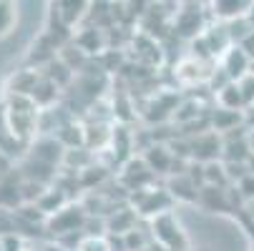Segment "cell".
<instances>
[{"mask_svg": "<svg viewBox=\"0 0 254 251\" xmlns=\"http://www.w3.org/2000/svg\"><path fill=\"white\" fill-rule=\"evenodd\" d=\"M151 236L166 251H187L189 249V239H187L184 229H181V224L176 221V216L171 211L151 219Z\"/></svg>", "mask_w": 254, "mask_h": 251, "instance_id": "obj_1", "label": "cell"}, {"mask_svg": "<svg viewBox=\"0 0 254 251\" xmlns=\"http://www.w3.org/2000/svg\"><path fill=\"white\" fill-rule=\"evenodd\" d=\"M131 203H133V211L143 219H156L161 213H169L171 206H174V199L166 189H141V191H133L131 194Z\"/></svg>", "mask_w": 254, "mask_h": 251, "instance_id": "obj_2", "label": "cell"}, {"mask_svg": "<svg viewBox=\"0 0 254 251\" xmlns=\"http://www.w3.org/2000/svg\"><path fill=\"white\" fill-rule=\"evenodd\" d=\"M88 219V211L83 203H68L63 211H58L56 216L48 219L46 229L53 236H68V234H83V224Z\"/></svg>", "mask_w": 254, "mask_h": 251, "instance_id": "obj_3", "label": "cell"}, {"mask_svg": "<svg viewBox=\"0 0 254 251\" xmlns=\"http://www.w3.org/2000/svg\"><path fill=\"white\" fill-rule=\"evenodd\" d=\"M189 141V151H191V161L196 163H211V161H222L224 153V138L216 131H206L201 136H191Z\"/></svg>", "mask_w": 254, "mask_h": 251, "instance_id": "obj_4", "label": "cell"}, {"mask_svg": "<svg viewBox=\"0 0 254 251\" xmlns=\"http://www.w3.org/2000/svg\"><path fill=\"white\" fill-rule=\"evenodd\" d=\"M25 156H30V158H35V161H41V163L56 168L58 163H63L65 149H63V143H61L56 136H43V138H38V141L33 143L30 151H28Z\"/></svg>", "mask_w": 254, "mask_h": 251, "instance_id": "obj_5", "label": "cell"}, {"mask_svg": "<svg viewBox=\"0 0 254 251\" xmlns=\"http://www.w3.org/2000/svg\"><path fill=\"white\" fill-rule=\"evenodd\" d=\"M73 43H76L88 58L103 55V53L108 50L106 30H101V28H96V25H86V28H81V30L73 35Z\"/></svg>", "mask_w": 254, "mask_h": 251, "instance_id": "obj_6", "label": "cell"}, {"mask_svg": "<svg viewBox=\"0 0 254 251\" xmlns=\"http://www.w3.org/2000/svg\"><path fill=\"white\" fill-rule=\"evenodd\" d=\"M199 206L209 213H229L232 206V189L222 186H204L199 191Z\"/></svg>", "mask_w": 254, "mask_h": 251, "instance_id": "obj_7", "label": "cell"}, {"mask_svg": "<svg viewBox=\"0 0 254 251\" xmlns=\"http://www.w3.org/2000/svg\"><path fill=\"white\" fill-rule=\"evenodd\" d=\"M252 60L247 58V53L239 48V46H232L224 55H222V70L234 81V83H239L244 76H249L252 73Z\"/></svg>", "mask_w": 254, "mask_h": 251, "instance_id": "obj_8", "label": "cell"}, {"mask_svg": "<svg viewBox=\"0 0 254 251\" xmlns=\"http://www.w3.org/2000/svg\"><path fill=\"white\" fill-rule=\"evenodd\" d=\"M187 10H176V18H174V30L176 35H184V38H196L204 28V20H201V5H184Z\"/></svg>", "mask_w": 254, "mask_h": 251, "instance_id": "obj_9", "label": "cell"}, {"mask_svg": "<svg viewBox=\"0 0 254 251\" xmlns=\"http://www.w3.org/2000/svg\"><path fill=\"white\" fill-rule=\"evenodd\" d=\"M38 81H41L38 68H23V70H15L8 78L5 91H8V96H30L35 91V86H38Z\"/></svg>", "mask_w": 254, "mask_h": 251, "instance_id": "obj_10", "label": "cell"}, {"mask_svg": "<svg viewBox=\"0 0 254 251\" xmlns=\"http://www.w3.org/2000/svg\"><path fill=\"white\" fill-rule=\"evenodd\" d=\"M143 161H146V166L154 173H174V166H176L174 151L169 146H164V143H154V146H149Z\"/></svg>", "mask_w": 254, "mask_h": 251, "instance_id": "obj_11", "label": "cell"}, {"mask_svg": "<svg viewBox=\"0 0 254 251\" xmlns=\"http://www.w3.org/2000/svg\"><path fill=\"white\" fill-rule=\"evenodd\" d=\"M166 191L171 194L174 201H184V203H199V186L189 178V173H181V176H171L169 178V186Z\"/></svg>", "mask_w": 254, "mask_h": 251, "instance_id": "obj_12", "label": "cell"}, {"mask_svg": "<svg viewBox=\"0 0 254 251\" xmlns=\"http://www.w3.org/2000/svg\"><path fill=\"white\" fill-rule=\"evenodd\" d=\"M136 221H138V213L133 211V206H124L119 211H111V216L106 219V226H108V236H126L136 229Z\"/></svg>", "mask_w": 254, "mask_h": 251, "instance_id": "obj_13", "label": "cell"}, {"mask_svg": "<svg viewBox=\"0 0 254 251\" xmlns=\"http://www.w3.org/2000/svg\"><path fill=\"white\" fill-rule=\"evenodd\" d=\"M91 3H83V0H58V3H51V10L68 25L73 28L83 15H88Z\"/></svg>", "mask_w": 254, "mask_h": 251, "instance_id": "obj_14", "label": "cell"}, {"mask_svg": "<svg viewBox=\"0 0 254 251\" xmlns=\"http://www.w3.org/2000/svg\"><path fill=\"white\" fill-rule=\"evenodd\" d=\"M209 123H211V131L216 133H232L237 131L239 123H244V111H227V108H219L216 105L214 111H209Z\"/></svg>", "mask_w": 254, "mask_h": 251, "instance_id": "obj_15", "label": "cell"}, {"mask_svg": "<svg viewBox=\"0 0 254 251\" xmlns=\"http://www.w3.org/2000/svg\"><path fill=\"white\" fill-rule=\"evenodd\" d=\"M58 96H61V88L41 73L38 86H35V91L30 93V98H33V103H35V108H38V111H51L53 105H56V100H58Z\"/></svg>", "mask_w": 254, "mask_h": 251, "instance_id": "obj_16", "label": "cell"}, {"mask_svg": "<svg viewBox=\"0 0 254 251\" xmlns=\"http://www.w3.org/2000/svg\"><path fill=\"white\" fill-rule=\"evenodd\" d=\"M211 8H214V15L219 20L234 23V20L247 18L252 3H244V0H219V3H211Z\"/></svg>", "mask_w": 254, "mask_h": 251, "instance_id": "obj_17", "label": "cell"}, {"mask_svg": "<svg viewBox=\"0 0 254 251\" xmlns=\"http://www.w3.org/2000/svg\"><path fill=\"white\" fill-rule=\"evenodd\" d=\"M201 68H204V63L201 60H196V58H187V60H181L179 65H176V81L181 83V86H194V83H206L209 81V76L206 73H201Z\"/></svg>", "mask_w": 254, "mask_h": 251, "instance_id": "obj_18", "label": "cell"}, {"mask_svg": "<svg viewBox=\"0 0 254 251\" xmlns=\"http://www.w3.org/2000/svg\"><path fill=\"white\" fill-rule=\"evenodd\" d=\"M209 113H204V103L194 100V98H187V100H181L176 105V111H174V123L179 126H191L196 123V118H206Z\"/></svg>", "mask_w": 254, "mask_h": 251, "instance_id": "obj_19", "label": "cell"}, {"mask_svg": "<svg viewBox=\"0 0 254 251\" xmlns=\"http://www.w3.org/2000/svg\"><path fill=\"white\" fill-rule=\"evenodd\" d=\"M216 105H219V108H227V111H244V98H242L239 86L229 83L224 91L216 93Z\"/></svg>", "mask_w": 254, "mask_h": 251, "instance_id": "obj_20", "label": "cell"}, {"mask_svg": "<svg viewBox=\"0 0 254 251\" xmlns=\"http://www.w3.org/2000/svg\"><path fill=\"white\" fill-rule=\"evenodd\" d=\"M15 25V5L8 0H0V35H8Z\"/></svg>", "mask_w": 254, "mask_h": 251, "instance_id": "obj_21", "label": "cell"}, {"mask_svg": "<svg viewBox=\"0 0 254 251\" xmlns=\"http://www.w3.org/2000/svg\"><path fill=\"white\" fill-rule=\"evenodd\" d=\"M78 251H111V244H108V236H83Z\"/></svg>", "mask_w": 254, "mask_h": 251, "instance_id": "obj_22", "label": "cell"}, {"mask_svg": "<svg viewBox=\"0 0 254 251\" xmlns=\"http://www.w3.org/2000/svg\"><path fill=\"white\" fill-rule=\"evenodd\" d=\"M234 191L239 194V199H242L244 203H252V201H254V173L244 176L242 181L234 186Z\"/></svg>", "mask_w": 254, "mask_h": 251, "instance_id": "obj_23", "label": "cell"}, {"mask_svg": "<svg viewBox=\"0 0 254 251\" xmlns=\"http://www.w3.org/2000/svg\"><path fill=\"white\" fill-rule=\"evenodd\" d=\"M239 91H242V98H244V111L249 108V105H254V70L249 76H244L239 83Z\"/></svg>", "mask_w": 254, "mask_h": 251, "instance_id": "obj_24", "label": "cell"}, {"mask_svg": "<svg viewBox=\"0 0 254 251\" xmlns=\"http://www.w3.org/2000/svg\"><path fill=\"white\" fill-rule=\"evenodd\" d=\"M0 251H25V239L18 234L0 236Z\"/></svg>", "mask_w": 254, "mask_h": 251, "instance_id": "obj_25", "label": "cell"}, {"mask_svg": "<svg viewBox=\"0 0 254 251\" xmlns=\"http://www.w3.org/2000/svg\"><path fill=\"white\" fill-rule=\"evenodd\" d=\"M239 48H242V50L247 53V58H249V60L254 63V30H252V33L247 35V38H244V41L239 43Z\"/></svg>", "mask_w": 254, "mask_h": 251, "instance_id": "obj_26", "label": "cell"}, {"mask_svg": "<svg viewBox=\"0 0 254 251\" xmlns=\"http://www.w3.org/2000/svg\"><path fill=\"white\" fill-rule=\"evenodd\" d=\"M244 128H254V105L244 111Z\"/></svg>", "mask_w": 254, "mask_h": 251, "instance_id": "obj_27", "label": "cell"}, {"mask_svg": "<svg viewBox=\"0 0 254 251\" xmlns=\"http://www.w3.org/2000/svg\"><path fill=\"white\" fill-rule=\"evenodd\" d=\"M43 251H68V249H63V246H61V244H56V246H53V244H51V246H46V249H43Z\"/></svg>", "mask_w": 254, "mask_h": 251, "instance_id": "obj_28", "label": "cell"}, {"mask_svg": "<svg viewBox=\"0 0 254 251\" xmlns=\"http://www.w3.org/2000/svg\"><path fill=\"white\" fill-rule=\"evenodd\" d=\"M247 213H249V216L254 219V201H252V203H247Z\"/></svg>", "mask_w": 254, "mask_h": 251, "instance_id": "obj_29", "label": "cell"}]
</instances>
